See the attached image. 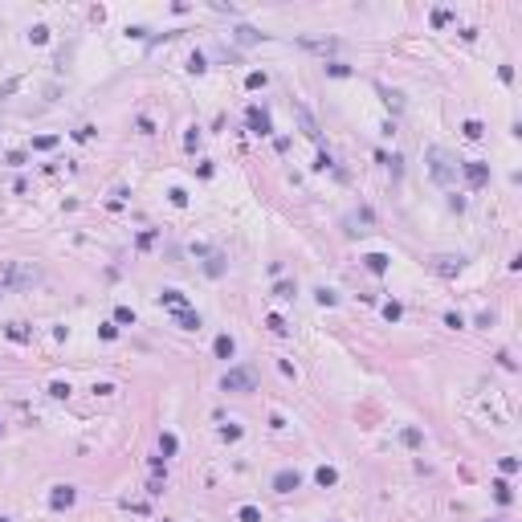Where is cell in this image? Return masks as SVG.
<instances>
[{
    "label": "cell",
    "instance_id": "6da1fadb",
    "mask_svg": "<svg viewBox=\"0 0 522 522\" xmlns=\"http://www.w3.org/2000/svg\"><path fill=\"white\" fill-rule=\"evenodd\" d=\"M221 388H225V392H237V396H245V392H253V388H257V371H253V367H229V371L221 375Z\"/></svg>",
    "mask_w": 522,
    "mask_h": 522
},
{
    "label": "cell",
    "instance_id": "7a4b0ae2",
    "mask_svg": "<svg viewBox=\"0 0 522 522\" xmlns=\"http://www.w3.org/2000/svg\"><path fill=\"white\" fill-rule=\"evenodd\" d=\"M428 164H433V179H441V184H453V175L461 168L445 147H428Z\"/></svg>",
    "mask_w": 522,
    "mask_h": 522
},
{
    "label": "cell",
    "instance_id": "3957f363",
    "mask_svg": "<svg viewBox=\"0 0 522 522\" xmlns=\"http://www.w3.org/2000/svg\"><path fill=\"white\" fill-rule=\"evenodd\" d=\"M294 115H298V127H302V135H306L310 143H322V131H318V122H314V115H310L302 102H294Z\"/></svg>",
    "mask_w": 522,
    "mask_h": 522
},
{
    "label": "cell",
    "instance_id": "277c9868",
    "mask_svg": "<svg viewBox=\"0 0 522 522\" xmlns=\"http://www.w3.org/2000/svg\"><path fill=\"white\" fill-rule=\"evenodd\" d=\"M269 485H274V494H294V490L302 485V473H298V469H278Z\"/></svg>",
    "mask_w": 522,
    "mask_h": 522
},
{
    "label": "cell",
    "instance_id": "5b68a950",
    "mask_svg": "<svg viewBox=\"0 0 522 522\" xmlns=\"http://www.w3.org/2000/svg\"><path fill=\"white\" fill-rule=\"evenodd\" d=\"M461 172H465V179H469V188H485V184H490V164H481V159L461 164Z\"/></svg>",
    "mask_w": 522,
    "mask_h": 522
},
{
    "label": "cell",
    "instance_id": "8992f818",
    "mask_svg": "<svg viewBox=\"0 0 522 522\" xmlns=\"http://www.w3.org/2000/svg\"><path fill=\"white\" fill-rule=\"evenodd\" d=\"M245 118H249V131H253V135H269V131H274V122H269V115H265L261 106H249Z\"/></svg>",
    "mask_w": 522,
    "mask_h": 522
},
{
    "label": "cell",
    "instance_id": "52a82bcc",
    "mask_svg": "<svg viewBox=\"0 0 522 522\" xmlns=\"http://www.w3.org/2000/svg\"><path fill=\"white\" fill-rule=\"evenodd\" d=\"M172 322L179 327V331H200V314L188 310V306H184V310H172Z\"/></svg>",
    "mask_w": 522,
    "mask_h": 522
},
{
    "label": "cell",
    "instance_id": "ba28073f",
    "mask_svg": "<svg viewBox=\"0 0 522 522\" xmlns=\"http://www.w3.org/2000/svg\"><path fill=\"white\" fill-rule=\"evenodd\" d=\"M74 498H78L74 485H58V490L49 494V506H53V510H65V506H74Z\"/></svg>",
    "mask_w": 522,
    "mask_h": 522
},
{
    "label": "cell",
    "instance_id": "9c48e42d",
    "mask_svg": "<svg viewBox=\"0 0 522 522\" xmlns=\"http://www.w3.org/2000/svg\"><path fill=\"white\" fill-rule=\"evenodd\" d=\"M363 265H367L371 274H388V265H392V257H388V253H367V257H363Z\"/></svg>",
    "mask_w": 522,
    "mask_h": 522
},
{
    "label": "cell",
    "instance_id": "30bf717a",
    "mask_svg": "<svg viewBox=\"0 0 522 522\" xmlns=\"http://www.w3.org/2000/svg\"><path fill=\"white\" fill-rule=\"evenodd\" d=\"M433 269L445 274V278H453V274L461 269V257H433Z\"/></svg>",
    "mask_w": 522,
    "mask_h": 522
},
{
    "label": "cell",
    "instance_id": "8fae6325",
    "mask_svg": "<svg viewBox=\"0 0 522 522\" xmlns=\"http://www.w3.org/2000/svg\"><path fill=\"white\" fill-rule=\"evenodd\" d=\"M212 351H217V359H232V355H237V343H232V335H217Z\"/></svg>",
    "mask_w": 522,
    "mask_h": 522
},
{
    "label": "cell",
    "instance_id": "7c38bea8",
    "mask_svg": "<svg viewBox=\"0 0 522 522\" xmlns=\"http://www.w3.org/2000/svg\"><path fill=\"white\" fill-rule=\"evenodd\" d=\"M155 298H159V306H172V310H184L188 306V298L179 290H164V294H155Z\"/></svg>",
    "mask_w": 522,
    "mask_h": 522
},
{
    "label": "cell",
    "instance_id": "4fadbf2b",
    "mask_svg": "<svg viewBox=\"0 0 522 522\" xmlns=\"http://www.w3.org/2000/svg\"><path fill=\"white\" fill-rule=\"evenodd\" d=\"M314 481H318V485L327 490V485H335V481H339V473H335L331 465H318V473H314Z\"/></svg>",
    "mask_w": 522,
    "mask_h": 522
},
{
    "label": "cell",
    "instance_id": "5bb4252c",
    "mask_svg": "<svg viewBox=\"0 0 522 522\" xmlns=\"http://www.w3.org/2000/svg\"><path fill=\"white\" fill-rule=\"evenodd\" d=\"M175 449H179V441H175V433H159V453H164V457H172Z\"/></svg>",
    "mask_w": 522,
    "mask_h": 522
},
{
    "label": "cell",
    "instance_id": "9a60e30c",
    "mask_svg": "<svg viewBox=\"0 0 522 522\" xmlns=\"http://www.w3.org/2000/svg\"><path fill=\"white\" fill-rule=\"evenodd\" d=\"M465 139H481V135H485V127H481V122H477V118H465Z\"/></svg>",
    "mask_w": 522,
    "mask_h": 522
},
{
    "label": "cell",
    "instance_id": "2e32d148",
    "mask_svg": "<svg viewBox=\"0 0 522 522\" xmlns=\"http://www.w3.org/2000/svg\"><path fill=\"white\" fill-rule=\"evenodd\" d=\"M237 518H241V522H261V510H257V506H241Z\"/></svg>",
    "mask_w": 522,
    "mask_h": 522
},
{
    "label": "cell",
    "instance_id": "e0dca14e",
    "mask_svg": "<svg viewBox=\"0 0 522 522\" xmlns=\"http://www.w3.org/2000/svg\"><path fill=\"white\" fill-rule=\"evenodd\" d=\"M265 327H269L274 335H286V331H290V327H286V318H278V314H269V318H265Z\"/></svg>",
    "mask_w": 522,
    "mask_h": 522
},
{
    "label": "cell",
    "instance_id": "ac0fdd59",
    "mask_svg": "<svg viewBox=\"0 0 522 522\" xmlns=\"http://www.w3.org/2000/svg\"><path fill=\"white\" fill-rule=\"evenodd\" d=\"M245 86H249V90H261V86H265V74H261V69H253V74L245 78Z\"/></svg>",
    "mask_w": 522,
    "mask_h": 522
},
{
    "label": "cell",
    "instance_id": "d6986e66",
    "mask_svg": "<svg viewBox=\"0 0 522 522\" xmlns=\"http://www.w3.org/2000/svg\"><path fill=\"white\" fill-rule=\"evenodd\" d=\"M33 147L37 151H49V147H58V135H41V139H33Z\"/></svg>",
    "mask_w": 522,
    "mask_h": 522
},
{
    "label": "cell",
    "instance_id": "ffe728a7",
    "mask_svg": "<svg viewBox=\"0 0 522 522\" xmlns=\"http://www.w3.org/2000/svg\"><path fill=\"white\" fill-rule=\"evenodd\" d=\"M494 498L506 506V502H510V485H506V481H494Z\"/></svg>",
    "mask_w": 522,
    "mask_h": 522
},
{
    "label": "cell",
    "instance_id": "44dd1931",
    "mask_svg": "<svg viewBox=\"0 0 522 522\" xmlns=\"http://www.w3.org/2000/svg\"><path fill=\"white\" fill-rule=\"evenodd\" d=\"M115 322H131V327H135V310H131V306H118V310H115Z\"/></svg>",
    "mask_w": 522,
    "mask_h": 522
},
{
    "label": "cell",
    "instance_id": "7402d4cb",
    "mask_svg": "<svg viewBox=\"0 0 522 522\" xmlns=\"http://www.w3.org/2000/svg\"><path fill=\"white\" fill-rule=\"evenodd\" d=\"M327 74H331V78H347L351 69L343 65V61H331V65H327Z\"/></svg>",
    "mask_w": 522,
    "mask_h": 522
},
{
    "label": "cell",
    "instance_id": "603a6c76",
    "mask_svg": "<svg viewBox=\"0 0 522 522\" xmlns=\"http://www.w3.org/2000/svg\"><path fill=\"white\" fill-rule=\"evenodd\" d=\"M188 69H192V74H204L208 65H204V58H200V53H192V58H188Z\"/></svg>",
    "mask_w": 522,
    "mask_h": 522
},
{
    "label": "cell",
    "instance_id": "cb8c5ba5",
    "mask_svg": "<svg viewBox=\"0 0 522 522\" xmlns=\"http://www.w3.org/2000/svg\"><path fill=\"white\" fill-rule=\"evenodd\" d=\"M168 196H172V204H175V208H184V204H188V192H184V188H172Z\"/></svg>",
    "mask_w": 522,
    "mask_h": 522
},
{
    "label": "cell",
    "instance_id": "d4e9b609",
    "mask_svg": "<svg viewBox=\"0 0 522 522\" xmlns=\"http://www.w3.org/2000/svg\"><path fill=\"white\" fill-rule=\"evenodd\" d=\"M29 37H33V41H37V45H45V41H49V29H45V25H37V29H33V33H29Z\"/></svg>",
    "mask_w": 522,
    "mask_h": 522
},
{
    "label": "cell",
    "instance_id": "484cf974",
    "mask_svg": "<svg viewBox=\"0 0 522 522\" xmlns=\"http://www.w3.org/2000/svg\"><path fill=\"white\" fill-rule=\"evenodd\" d=\"M384 318L396 322V318H400V302H388V306H384Z\"/></svg>",
    "mask_w": 522,
    "mask_h": 522
},
{
    "label": "cell",
    "instance_id": "4316f807",
    "mask_svg": "<svg viewBox=\"0 0 522 522\" xmlns=\"http://www.w3.org/2000/svg\"><path fill=\"white\" fill-rule=\"evenodd\" d=\"M274 294H278V298H294V294H298V290H294L290 282H278V286H274Z\"/></svg>",
    "mask_w": 522,
    "mask_h": 522
},
{
    "label": "cell",
    "instance_id": "83f0119b",
    "mask_svg": "<svg viewBox=\"0 0 522 522\" xmlns=\"http://www.w3.org/2000/svg\"><path fill=\"white\" fill-rule=\"evenodd\" d=\"M49 396H58V400H65V396H69V384H49Z\"/></svg>",
    "mask_w": 522,
    "mask_h": 522
},
{
    "label": "cell",
    "instance_id": "f1b7e54d",
    "mask_svg": "<svg viewBox=\"0 0 522 522\" xmlns=\"http://www.w3.org/2000/svg\"><path fill=\"white\" fill-rule=\"evenodd\" d=\"M433 25H437V29L449 25V8H437V12H433Z\"/></svg>",
    "mask_w": 522,
    "mask_h": 522
},
{
    "label": "cell",
    "instance_id": "f546056e",
    "mask_svg": "<svg viewBox=\"0 0 522 522\" xmlns=\"http://www.w3.org/2000/svg\"><path fill=\"white\" fill-rule=\"evenodd\" d=\"M237 37H241V41H245V45H249V41H257V37H261V33H253V29H245V25H241V29H237Z\"/></svg>",
    "mask_w": 522,
    "mask_h": 522
},
{
    "label": "cell",
    "instance_id": "4dcf8cb0",
    "mask_svg": "<svg viewBox=\"0 0 522 522\" xmlns=\"http://www.w3.org/2000/svg\"><path fill=\"white\" fill-rule=\"evenodd\" d=\"M318 302H322V306H335L339 298H335V290H318Z\"/></svg>",
    "mask_w": 522,
    "mask_h": 522
},
{
    "label": "cell",
    "instance_id": "1f68e13d",
    "mask_svg": "<svg viewBox=\"0 0 522 522\" xmlns=\"http://www.w3.org/2000/svg\"><path fill=\"white\" fill-rule=\"evenodd\" d=\"M404 445H420V428H404Z\"/></svg>",
    "mask_w": 522,
    "mask_h": 522
},
{
    "label": "cell",
    "instance_id": "d6a6232c",
    "mask_svg": "<svg viewBox=\"0 0 522 522\" xmlns=\"http://www.w3.org/2000/svg\"><path fill=\"white\" fill-rule=\"evenodd\" d=\"M8 339H16V343H25V339H29V331H21V327H8Z\"/></svg>",
    "mask_w": 522,
    "mask_h": 522
},
{
    "label": "cell",
    "instance_id": "836d02e7",
    "mask_svg": "<svg viewBox=\"0 0 522 522\" xmlns=\"http://www.w3.org/2000/svg\"><path fill=\"white\" fill-rule=\"evenodd\" d=\"M445 327H453V331H457V327H465V318H461V314H445Z\"/></svg>",
    "mask_w": 522,
    "mask_h": 522
},
{
    "label": "cell",
    "instance_id": "e575fe53",
    "mask_svg": "<svg viewBox=\"0 0 522 522\" xmlns=\"http://www.w3.org/2000/svg\"><path fill=\"white\" fill-rule=\"evenodd\" d=\"M221 437H225V441H237V437H241V428H237V424H229V428H221Z\"/></svg>",
    "mask_w": 522,
    "mask_h": 522
},
{
    "label": "cell",
    "instance_id": "d590c367",
    "mask_svg": "<svg viewBox=\"0 0 522 522\" xmlns=\"http://www.w3.org/2000/svg\"><path fill=\"white\" fill-rule=\"evenodd\" d=\"M0 522H8V518H0Z\"/></svg>",
    "mask_w": 522,
    "mask_h": 522
}]
</instances>
